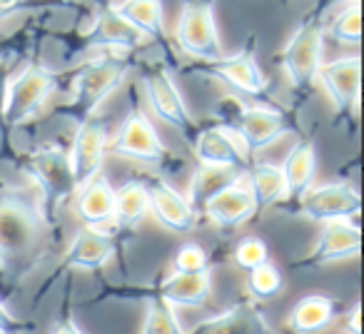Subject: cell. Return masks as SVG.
Segmentation results:
<instances>
[{"mask_svg":"<svg viewBox=\"0 0 364 334\" xmlns=\"http://www.w3.org/2000/svg\"><path fill=\"white\" fill-rule=\"evenodd\" d=\"M55 230L36 190L0 188V277L13 284L31 274L55 239Z\"/></svg>","mask_w":364,"mask_h":334,"instance_id":"cell-1","label":"cell"},{"mask_svg":"<svg viewBox=\"0 0 364 334\" xmlns=\"http://www.w3.org/2000/svg\"><path fill=\"white\" fill-rule=\"evenodd\" d=\"M137 53L112 50L105 48L100 55L85 60L73 72L70 100L55 110V115H65L80 122L82 117L100 110V105L125 82V77L137 68Z\"/></svg>","mask_w":364,"mask_h":334,"instance_id":"cell-2","label":"cell"},{"mask_svg":"<svg viewBox=\"0 0 364 334\" xmlns=\"http://www.w3.org/2000/svg\"><path fill=\"white\" fill-rule=\"evenodd\" d=\"M213 122L225 125L240 135L250 152H259L272 147L277 140L287 135H297V117L287 110L277 107L274 102H255L245 105L242 97L225 95L213 107Z\"/></svg>","mask_w":364,"mask_h":334,"instance_id":"cell-3","label":"cell"},{"mask_svg":"<svg viewBox=\"0 0 364 334\" xmlns=\"http://www.w3.org/2000/svg\"><path fill=\"white\" fill-rule=\"evenodd\" d=\"M58 82L60 75L36 60L6 77L0 92V125L11 130L33 122L58 90Z\"/></svg>","mask_w":364,"mask_h":334,"instance_id":"cell-4","label":"cell"},{"mask_svg":"<svg viewBox=\"0 0 364 334\" xmlns=\"http://www.w3.org/2000/svg\"><path fill=\"white\" fill-rule=\"evenodd\" d=\"M324 16L309 11L277 55V68L297 97H309L317 85V72L324 63Z\"/></svg>","mask_w":364,"mask_h":334,"instance_id":"cell-5","label":"cell"},{"mask_svg":"<svg viewBox=\"0 0 364 334\" xmlns=\"http://www.w3.org/2000/svg\"><path fill=\"white\" fill-rule=\"evenodd\" d=\"M18 165H21V173L36 185V195L41 200L46 217L53 225H58L60 208L70 203L77 193L70 162H68V152L55 145H41L21 155Z\"/></svg>","mask_w":364,"mask_h":334,"instance_id":"cell-6","label":"cell"},{"mask_svg":"<svg viewBox=\"0 0 364 334\" xmlns=\"http://www.w3.org/2000/svg\"><path fill=\"white\" fill-rule=\"evenodd\" d=\"M182 72L193 75L215 77L232 87L237 95L250 97L255 102H272V85L257 63V38L250 36L247 45L235 55H220L213 60H193L190 65H182Z\"/></svg>","mask_w":364,"mask_h":334,"instance_id":"cell-7","label":"cell"},{"mask_svg":"<svg viewBox=\"0 0 364 334\" xmlns=\"http://www.w3.org/2000/svg\"><path fill=\"white\" fill-rule=\"evenodd\" d=\"M137 65H140V63H137ZM170 65L172 63H167V60H145L140 65L142 95H145L152 115L160 117V120L165 122V125H170L175 132H180L190 145V140L195 137V132H198L200 125L195 122L188 102H185L180 87H177Z\"/></svg>","mask_w":364,"mask_h":334,"instance_id":"cell-8","label":"cell"},{"mask_svg":"<svg viewBox=\"0 0 364 334\" xmlns=\"http://www.w3.org/2000/svg\"><path fill=\"white\" fill-rule=\"evenodd\" d=\"M105 152L110 157L137 160V162H145V165H155V167L175 165V155H172L170 147L160 140L157 130L152 127L150 117L142 112L140 100L135 97V92H132L130 110H127L120 130L112 137H107Z\"/></svg>","mask_w":364,"mask_h":334,"instance_id":"cell-9","label":"cell"},{"mask_svg":"<svg viewBox=\"0 0 364 334\" xmlns=\"http://www.w3.org/2000/svg\"><path fill=\"white\" fill-rule=\"evenodd\" d=\"M215 8L218 0H180L175 43L190 60H213L223 55Z\"/></svg>","mask_w":364,"mask_h":334,"instance_id":"cell-10","label":"cell"},{"mask_svg":"<svg viewBox=\"0 0 364 334\" xmlns=\"http://www.w3.org/2000/svg\"><path fill=\"white\" fill-rule=\"evenodd\" d=\"M317 82L324 87L332 102L334 117L339 122H357L359 112V82H362V60L359 55H342L329 63H322L317 72Z\"/></svg>","mask_w":364,"mask_h":334,"instance_id":"cell-11","label":"cell"},{"mask_svg":"<svg viewBox=\"0 0 364 334\" xmlns=\"http://www.w3.org/2000/svg\"><path fill=\"white\" fill-rule=\"evenodd\" d=\"M294 212L322 225L332 220H354L362 212V198L349 180H334V183L312 185L299 198Z\"/></svg>","mask_w":364,"mask_h":334,"instance_id":"cell-12","label":"cell"},{"mask_svg":"<svg viewBox=\"0 0 364 334\" xmlns=\"http://www.w3.org/2000/svg\"><path fill=\"white\" fill-rule=\"evenodd\" d=\"M75 125L77 127H75L70 152H68V162H70L75 185L80 188L92 175H97L102 170V162L107 157L105 147H107V137H110V127H107V120L100 112H92V115L82 117Z\"/></svg>","mask_w":364,"mask_h":334,"instance_id":"cell-13","label":"cell"},{"mask_svg":"<svg viewBox=\"0 0 364 334\" xmlns=\"http://www.w3.org/2000/svg\"><path fill=\"white\" fill-rule=\"evenodd\" d=\"M359 252H362L359 225L352 220H332V222H324V230L319 232L314 247L299 262H294L292 269L327 267V264L344 262V259H357Z\"/></svg>","mask_w":364,"mask_h":334,"instance_id":"cell-14","label":"cell"},{"mask_svg":"<svg viewBox=\"0 0 364 334\" xmlns=\"http://www.w3.org/2000/svg\"><path fill=\"white\" fill-rule=\"evenodd\" d=\"M190 150L195 152L200 165L232 167V170H247L252 162V152L245 147L235 130L218 122L198 127L195 137L190 140Z\"/></svg>","mask_w":364,"mask_h":334,"instance_id":"cell-15","label":"cell"},{"mask_svg":"<svg viewBox=\"0 0 364 334\" xmlns=\"http://www.w3.org/2000/svg\"><path fill=\"white\" fill-rule=\"evenodd\" d=\"M205 215L213 225L223 230H237L245 222L257 215V205H255L252 190H250L247 180H245V170L232 178L228 185H223L220 190H215L200 208L198 217Z\"/></svg>","mask_w":364,"mask_h":334,"instance_id":"cell-16","label":"cell"},{"mask_svg":"<svg viewBox=\"0 0 364 334\" xmlns=\"http://www.w3.org/2000/svg\"><path fill=\"white\" fill-rule=\"evenodd\" d=\"M142 185L147 193V212H152L157 225H162L175 235H188L198 225V215L190 208L188 198L177 193L170 183H165L162 178L145 175Z\"/></svg>","mask_w":364,"mask_h":334,"instance_id":"cell-17","label":"cell"},{"mask_svg":"<svg viewBox=\"0 0 364 334\" xmlns=\"http://www.w3.org/2000/svg\"><path fill=\"white\" fill-rule=\"evenodd\" d=\"M145 38L115 11L112 3H100L92 18L90 28L80 33V48H112V50H132L140 53Z\"/></svg>","mask_w":364,"mask_h":334,"instance_id":"cell-18","label":"cell"},{"mask_svg":"<svg viewBox=\"0 0 364 334\" xmlns=\"http://www.w3.org/2000/svg\"><path fill=\"white\" fill-rule=\"evenodd\" d=\"M115 252H117L115 235L102 227L82 225V227L73 235L70 244H68L65 254H63V264H65L68 269L97 272V269L110 262V257Z\"/></svg>","mask_w":364,"mask_h":334,"instance_id":"cell-19","label":"cell"},{"mask_svg":"<svg viewBox=\"0 0 364 334\" xmlns=\"http://www.w3.org/2000/svg\"><path fill=\"white\" fill-rule=\"evenodd\" d=\"M282 178H284V198L279 203V208H287L294 212L299 198L312 188L314 178H317V147H314V137L302 135L289 147L282 165Z\"/></svg>","mask_w":364,"mask_h":334,"instance_id":"cell-20","label":"cell"},{"mask_svg":"<svg viewBox=\"0 0 364 334\" xmlns=\"http://www.w3.org/2000/svg\"><path fill=\"white\" fill-rule=\"evenodd\" d=\"M193 332L198 334H264L272 332L267 322V314L259 307V302L255 297L240 299L232 307H228L225 312L213 314V317L200 319L193 327Z\"/></svg>","mask_w":364,"mask_h":334,"instance_id":"cell-21","label":"cell"},{"mask_svg":"<svg viewBox=\"0 0 364 334\" xmlns=\"http://www.w3.org/2000/svg\"><path fill=\"white\" fill-rule=\"evenodd\" d=\"M150 292L160 294L162 299H167L175 307L198 309L213 294V277H210V269H200V272H170L167 277L157 279Z\"/></svg>","mask_w":364,"mask_h":334,"instance_id":"cell-22","label":"cell"},{"mask_svg":"<svg viewBox=\"0 0 364 334\" xmlns=\"http://www.w3.org/2000/svg\"><path fill=\"white\" fill-rule=\"evenodd\" d=\"M75 215L80 217L82 225H92V227H105V225L112 222V215H115V188L102 175V170L97 175H92L85 185L77 188Z\"/></svg>","mask_w":364,"mask_h":334,"instance_id":"cell-23","label":"cell"},{"mask_svg":"<svg viewBox=\"0 0 364 334\" xmlns=\"http://www.w3.org/2000/svg\"><path fill=\"white\" fill-rule=\"evenodd\" d=\"M115 11L120 13L142 38H150L157 48L170 50L162 0H122V3H115Z\"/></svg>","mask_w":364,"mask_h":334,"instance_id":"cell-24","label":"cell"},{"mask_svg":"<svg viewBox=\"0 0 364 334\" xmlns=\"http://www.w3.org/2000/svg\"><path fill=\"white\" fill-rule=\"evenodd\" d=\"M339 302L329 294H307L292 307L287 317V327L297 334H312L329 327L337 317Z\"/></svg>","mask_w":364,"mask_h":334,"instance_id":"cell-25","label":"cell"},{"mask_svg":"<svg viewBox=\"0 0 364 334\" xmlns=\"http://www.w3.org/2000/svg\"><path fill=\"white\" fill-rule=\"evenodd\" d=\"M147 217V193L142 180H127L115 190V215L112 225L120 235H132Z\"/></svg>","mask_w":364,"mask_h":334,"instance_id":"cell-26","label":"cell"},{"mask_svg":"<svg viewBox=\"0 0 364 334\" xmlns=\"http://www.w3.org/2000/svg\"><path fill=\"white\" fill-rule=\"evenodd\" d=\"M245 180H247L250 190H252L257 212L282 203L284 178L279 165H272V162H250V167L245 170Z\"/></svg>","mask_w":364,"mask_h":334,"instance_id":"cell-27","label":"cell"},{"mask_svg":"<svg viewBox=\"0 0 364 334\" xmlns=\"http://www.w3.org/2000/svg\"><path fill=\"white\" fill-rule=\"evenodd\" d=\"M242 170H232V167H215V165H198V170L193 173V180H190V188H188V203L190 208L195 210V215L200 212L203 203L215 193L220 190L223 185H228L232 178Z\"/></svg>","mask_w":364,"mask_h":334,"instance_id":"cell-28","label":"cell"},{"mask_svg":"<svg viewBox=\"0 0 364 334\" xmlns=\"http://www.w3.org/2000/svg\"><path fill=\"white\" fill-rule=\"evenodd\" d=\"M140 332L145 334H182L185 324L180 322L175 312V304L162 299L160 294L145 292V319L140 324Z\"/></svg>","mask_w":364,"mask_h":334,"instance_id":"cell-29","label":"cell"},{"mask_svg":"<svg viewBox=\"0 0 364 334\" xmlns=\"http://www.w3.org/2000/svg\"><path fill=\"white\" fill-rule=\"evenodd\" d=\"M324 38H332L337 45H359L362 38V8L359 0L342 6V11L324 23Z\"/></svg>","mask_w":364,"mask_h":334,"instance_id":"cell-30","label":"cell"},{"mask_svg":"<svg viewBox=\"0 0 364 334\" xmlns=\"http://www.w3.org/2000/svg\"><path fill=\"white\" fill-rule=\"evenodd\" d=\"M247 294L255 297L257 302H264V299L277 297L279 292L284 289V277L272 262H262L257 267L247 269Z\"/></svg>","mask_w":364,"mask_h":334,"instance_id":"cell-31","label":"cell"},{"mask_svg":"<svg viewBox=\"0 0 364 334\" xmlns=\"http://www.w3.org/2000/svg\"><path fill=\"white\" fill-rule=\"evenodd\" d=\"M232 259H235V264L242 269V272H247V269L267 262V259H269V247H267V242H264L262 237H245V239H240L237 247H235Z\"/></svg>","mask_w":364,"mask_h":334,"instance_id":"cell-32","label":"cell"},{"mask_svg":"<svg viewBox=\"0 0 364 334\" xmlns=\"http://www.w3.org/2000/svg\"><path fill=\"white\" fill-rule=\"evenodd\" d=\"M210 269V254L198 242H185L172 257V272H200Z\"/></svg>","mask_w":364,"mask_h":334,"instance_id":"cell-33","label":"cell"},{"mask_svg":"<svg viewBox=\"0 0 364 334\" xmlns=\"http://www.w3.org/2000/svg\"><path fill=\"white\" fill-rule=\"evenodd\" d=\"M41 6H50V0H0V21L18 16L26 8H41Z\"/></svg>","mask_w":364,"mask_h":334,"instance_id":"cell-34","label":"cell"},{"mask_svg":"<svg viewBox=\"0 0 364 334\" xmlns=\"http://www.w3.org/2000/svg\"><path fill=\"white\" fill-rule=\"evenodd\" d=\"M26 329H31L28 324L18 322V317H13L11 312H8V307L3 302H0V334L6 332H26Z\"/></svg>","mask_w":364,"mask_h":334,"instance_id":"cell-35","label":"cell"},{"mask_svg":"<svg viewBox=\"0 0 364 334\" xmlns=\"http://www.w3.org/2000/svg\"><path fill=\"white\" fill-rule=\"evenodd\" d=\"M347 3H354V0H317V6L312 8V11H317L319 16H327L332 8L337 6H347Z\"/></svg>","mask_w":364,"mask_h":334,"instance_id":"cell-36","label":"cell"},{"mask_svg":"<svg viewBox=\"0 0 364 334\" xmlns=\"http://www.w3.org/2000/svg\"><path fill=\"white\" fill-rule=\"evenodd\" d=\"M3 58H6V43H0V63H3Z\"/></svg>","mask_w":364,"mask_h":334,"instance_id":"cell-37","label":"cell"},{"mask_svg":"<svg viewBox=\"0 0 364 334\" xmlns=\"http://www.w3.org/2000/svg\"><path fill=\"white\" fill-rule=\"evenodd\" d=\"M284 3H289V0H284Z\"/></svg>","mask_w":364,"mask_h":334,"instance_id":"cell-38","label":"cell"}]
</instances>
